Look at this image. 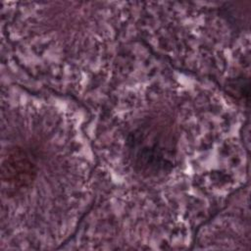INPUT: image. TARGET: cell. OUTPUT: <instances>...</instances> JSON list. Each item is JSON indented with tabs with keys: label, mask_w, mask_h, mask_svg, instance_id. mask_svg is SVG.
I'll return each instance as SVG.
<instances>
[{
	"label": "cell",
	"mask_w": 251,
	"mask_h": 251,
	"mask_svg": "<svg viewBox=\"0 0 251 251\" xmlns=\"http://www.w3.org/2000/svg\"><path fill=\"white\" fill-rule=\"evenodd\" d=\"M129 142L135 164L141 170L156 173L170 165L173 146L165 126H144L132 133Z\"/></svg>",
	"instance_id": "obj_1"
},
{
	"label": "cell",
	"mask_w": 251,
	"mask_h": 251,
	"mask_svg": "<svg viewBox=\"0 0 251 251\" xmlns=\"http://www.w3.org/2000/svg\"><path fill=\"white\" fill-rule=\"evenodd\" d=\"M2 175L4 181L8 184L22 188L31 182L35 175V165L25 151L16 149L6 157L3 163Z\"/></svg>",
	"instance_id": "obj_2"
}]
</instances>
